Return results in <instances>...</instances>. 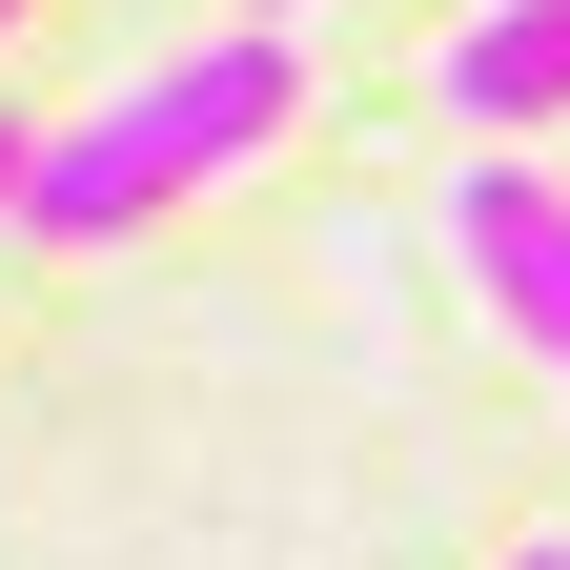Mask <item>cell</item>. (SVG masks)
<instances>
[{
    "mask_svg": "<svg viewBox=\"0 0 570 570\" xmlns=\"http://www.w3.org/2000/svg\"><path fill=\"white\" fill-rule=\"evenodd\" d=\"M0 41H21V0H0Z\"/></svg>",
    "mask_w": 570,
    "mask_h": 570,
    "instance_id": "cell-7",
    "label": "cell"
},
{
    "mask_svg": "<svg viewBox=\"0 0 570 570\" xmlns=\"http://www.w3.org/2000/svg\"><path fill=\"white\" fill-rule=\"evenodd\" d=\"M510 570H570V530H550V550H510Z\"/></svg>",
    "mask_w": 570,
    "mask_h": 570,
    "instance_id": "cell-5",
    "label": "cell"
},
{
    "mask_svg": "<svg viewBox=\"0 0 570 570\" xmlns=\"http://www.w3.org/2000/svg\"><path fill=\"white\" fill-rule=\"evenodd\" d=\"M0 225H21V122H0Z\"/></svg>",
    "mask_w": 570,
    "mask_h": 570,
    "instance_id": "cell-4",
    "label": "cell"
},
{
    "mask_svg": "<svg viewBox=\"0 0 570 570\" xmlns=\"http://www.w3.org/2000/svg\"><path fill=\"white\" fill-rule=\"evenodd\" d=\"M285 122H306V61H285V21H225V41L142 61V82H102L61 142H21V225H41V245H142L164 204L245 184Z\"/></svg>",
    "mask_w": 570,
    "mask_h": 570,
    "instance_id": "cell-1",
    "label": "cell"
},
{
    "mask_svg": "<svg viewBox=\"0 0 570 570\" xmlns=\"http://www.w3.org/2000/svg\"><path fill=\"white\" fill-rule=\"evenodd\" d=\"M428 102H449L469 142L570 122V0H469V21H449V61H428Z\"/></svg>",
    "mask_w": 570,
    "mask_h": 570,
    "instance_id": "cell-3",
    "label": "cell"
},
{
    "mask_svg": "<svg viewBox=\"0 0 570 570\" xmlns=\"http://www.w3.org/2000/svg\"><path fill=\"white\" fill-rule=\"evenodd\" d=\"M449 265L489 285V326H510L530 367L570 387V184L530 164V142H489V164L449 184Z\"/></svg>",
    "mask_w": 570,
    "mask_h": 570,
    "instance_id": "cell-2",
    "label": "cell"
},
{
    "mask_svg": "<svg viewBox=\"0 0 570 570\" xmlns=\"http://www.w3.org/2000/svg\"><path fill=\"white\" fill-rule=\"evenodd\" d=\"M225 21H285V0H225Z\"/></svg>",
    "mask_w": 570,
    "mask_h": 570,
    "instance_id": "cell-6",
    "label": "cell"
}]
</instances>
